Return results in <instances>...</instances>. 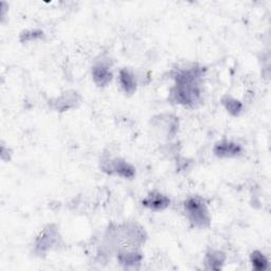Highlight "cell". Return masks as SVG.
Returning a JSON list of instances; mask_svg holds the SVG:
<instances>
[{"label": "cell", "instance_id": "cell-6", "mask_svg": "<svg viewBox=\"0 0 271 271\" xmlns=\"http://www.w3.org/2000/svg\"><path fill=\"white\" fill-rule=\"evenodd\" d=\"M110 173L118 174V175L124 176V177H131L133 175V169L126 162L121 161V160H115L114 162L111 163Z\"/></svg>", "mask_w": 271, "mask_h": 271}, {"label": "cell", "instance_id": "cell-1", "mask_svg": "<svg viewBox=\"0 0 271 271\" xmlns=\"http://www.w3.org/2000/svg\"><path fill=\"white\" fill-rule=\"evenodd\" d=\"M186 211L190 221H192L194 226L199 228H205L210 224V217L208 210L199 198H190L186 202Z\"/></svg>", "mask_w": 271, "mask_h": 271}, {"label": "cell", "instance_id": "cell-4", "mask_svg": "<svg viewBox=\"0 0 271 271\" xmlns=\"http://www.w3.org/2000/svg\"><path fill=\"white\" fill-rule=\"evenodd\" d=\"M92 75L94 82L99 86H106L111 81V72L109 71L108 67L104 64H99L93 67Z\"/></svg>", "mask_w": 271, "mask_h": 271}, {"label": "cell", "instance_id": "cell-3", "mask_svg": "<svg viewBox=\"0 0 271 271\" xmlns=\"http://www.w3.org/2000/svg\"><path fill=\"white\" fill-rule=\"evenodd\" d=\"M214 152L219 157H234L241 153V148L236 143L222 141L216 145Z\"/></svg>", "mask_w": 271, "mask_h": 271}, {"label": "cell", "instance_id": "cell-7", "mask_svg": "<svg viewBox=\"0 0 271 271\" xmlns=\"http://www.w3.org/2000/svg\"><path fill=\"white\" fill-rule=\"evenodd\" d=\"M250 259H251V264H252L255 270L262 271L268 268V259L263 253H260L259 251H253L252 254H251Z\"/></svg>", "mask_w": 271, "mask_h": 271}, {"label": "cell", "instance_id": "cell-5", "mask_svg": "<svg viewBox=\"0 0 271 271\" xmlns=\"http://www.w3.org/2000/svg\"><path fill=\"white\" fill-rule=\"evenodd\" d=\"M120 84L122 86V88L126 93H133L136 88H137V85H136V81L133 74L130 73L128 70L124 69L120 72Z\"/></svg>", "mask_w": 271, "mask_h": 271}, {"label": "cell", "instance_id": "cell-2", "mask_svg": "<svg viewBox=\"0 0 271 271\" xmlns=\"http://www.w3.org/2000/svg\"><path fill=\"white\" fill-rule=\"evenodd\" d=\"M171 200L160 193H152L147 198L143 200V206L151 210L161 211L167 209L170 205Z\"/></svg>", "mask_w": 271, "mask_h": 271}, {"label": "cell", "instance_id": "cell-8", "mask_svg": "<svg viewBox=\"0 0 271 271\" xmlns=\"http://www.w3.org/2000/svg\"><path fill=\"white\" fill-rule=\"evenodd\" d=\"M220 254H221V253H219V252H217V253H213V254L209 257V263L211 264V268H213V269H217V266H216V265H218L219 268L221 267V264H222V262H224V259L221 258V255H220Z\"/></svg>", "mask_w": 271, "mask_h": 271}]
</instances>
